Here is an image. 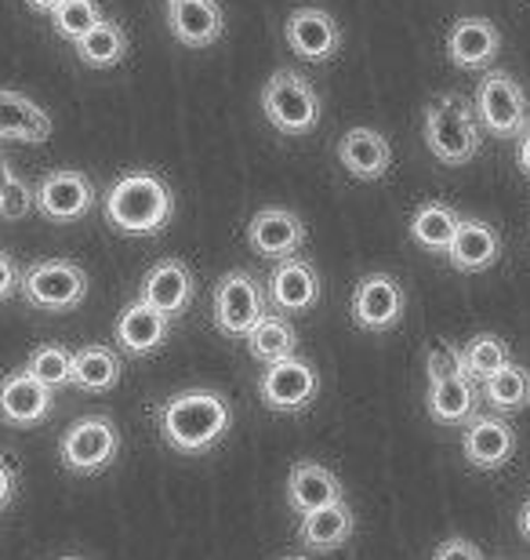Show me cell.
<instances>
[{"label":"cell","instance_id":"6da1fadb","mask_svg":"<svg viewBox=\"0 0 530 560\" xmlns=\"http://www.w3.org/2000/svg\"><path fill=\"white\" fill-rule=\"evenodd\" d=\"M161 436L182 455H204L229 433L233 405L214 389H186V394L167 397L161 411Z\"/></svg>","mask_w":530,"mask_h":560},{"label":"cell","instance_id":"7a4b0ae2","mask_svg":"<svg viewBox=\"0 0 530 560\" xmlns=\"http://www.w3.org/2000/svg\"><path fill=\"white\" fill-rule=\"evenodd\" d=\"M106 222L128 237H153L167 230L175 215V194L153 172H128L106 189L103 197Z\"/></svg>","mask_w":530,"mask_h":560},{"label":"cell","instance_id":"3957f363","mask_svg":"<svg viewBox=\"0 0 530 560\" xmlns=\"http://www.w3.org/2000/svg\"><path fill=\"white\" fill-rule=\"evenodd\" d=\"M480 120L461 95H439L425 106V145L450 167L469 164L480 153Z\"/></svg>","mask_w":530,"mask_h":560},{"label":"cell","instance_id":"277c9868","mask_svg":"<svg viewBox=\"0 0 530 560\" xmlns=\"http://www.w3.org/2000/svg\"><path fill=\"white\" fill-rule=\"evenodd\" d=\"M262 114L280 136H309L320 125V95L295 70H276L262 84Z\"/></svg>","mask_w":530,"mask_h":560},{"label":"cell","instance_id":"5b68a950","mask_svg":"<svg viewBox=\"0 0 530 560\" xmlns=\"http://www.w3.org/2000/svg\"><path fill=\"white\" fill-rule=\"evenodd\" d=\"M472 114H476L483 131H491L498 139H520V131L530 125V106L520 81L502 70L483 73Z\"/></svg>","mask_w":530,"mask_h":560},{"label":"cell","instance_id":"8992f818","mask_svg":"<svg viewBox=\"0 0 530 560\" xmlns=\"http://www.w3.org/2000/svg\"><path fill=\"white\" fill-rule=\"evenodd\" d=\"M19 291L37 310H76L87 295V273L70 259H44L33 262L19 280Z\"/></svg>","mask_w":530,"mask_h":560},{"label":"cell","instance_id":"52a82bcc","mask_svg":"<svg viewBox=\"0 0 530 560\" xmlns=\"http://www.w3.org/2000/svg\"><path fill=\"white\" fill-rule=\"evenodd\" d=\"M117 452H120V430L106 416L76 419L70 430L62 433V444H59L62 466L76 477L103 474L113 458H117Z\"/></svg>","mask_w":530,"mask_h":560},{"label":"cell","instance_id":"ba28073f","mask_svg":"<svg viewBox=\"0 0 530 560\" xmlns=\"http://www.w3.org/2000/svg\"><path fill=\"white\" fill-rule=\"evenodd\" d=\"M258 394H262V405L269 411H284V416H295V411H306L320 394V375L306 357L291 353L280 357V361L266 364L262 378H258Z\"/></svg>","mask_w":530,"mask_h":560},{"label":"cell","instance_id":"9c48e42d","mask_svg":"<svg viewBox=\"0 0 530 560\" xmlns=\"http://www.w3.org/2000/svg\"><path fill=\"white\" fill-rule=\"evenodd\" d=\"M266 313V291L247 270H229L214 284V328L225 339H244Z\"/></svg>","mask_w":530,"mask_h":560},{"label":"cell","instance_id":"30bf717a","mask_svg":"<svg viewBox=\"0 0 530 560\" xmlns=\"http://www.w3.org/2000/svg\"><path fill=\"white\" fill-rule=\"evenodd\" d=\"M33 208L51 222H76L95 208V186L84 172L73 167H59L40 178L33 189Z\"/></svg>","mask_w":530,"mask_h":560},{"label":"cell","instance_id":"8fae6325","mask_svg":"<svg viewBox=\"0 0 530 560\" xmlns=\"http://www.w3.org/2000/svg\"><path fill=\"white\" fill-rule=\"evenodd\" d=\"M403 310H408V295L400 280L389 273H367L353 291V324L360 331L397 328Z\"/></svg>","mask_w":530,"mask_h":560},{"label":"cell","instance_id":"7c38bea8","mask_svg":"<svg viewBox=\"0 0 530 560\" xmlns=\"http://www.w3.org/2000/svg\"><path fill=\"white\" fill-rule=\"evenodd\" d=\"M306 237H309L306 222L291 208H262L247 222V244H251V252L273 262L298 255Z\"/></svg>","mask_w":530,"mask_h":560},{"label":"cell","instance_id":"4fadbf2b","mask_svg":"<svg viewBox=\"0 0 530 560\" xmlns=\"http://www.w3.org/2000/svg\"><path fill=\"white\" fill-rule=\"evenodd\" d=\"M284 37L291 51L306 62H327L342 48V26L323 8H295L284 22Z\"/></svg>","mask_w":530,"mask_h":560},{"label":"cell","instance_id":"5bb4252c","mask_svg":"<svg viewBox=\"0 0 530 560\" xmlns=\"http://www.w3.org/2000/svg\"><path fill=\"white\" fill-rule=\"evenodd\" d=\"M51 405H55V389L44 386L40 378H33L26 368L11 372L0 383V422L15 425V430L40 425L51 416Z\"/></svg>","mask_w":530,"mask_h":560},{"label":"cell","instance_id":"9a60e30c","mask_svg":"<svg viewBox=\"0 0 530 560\" xmlns=\"http://www.w3.org/2000/svg\"><path fill=\"white\" fill-rule=\"evenodd\" d=\"M269 302H273L276 313H309L320 302V273L317 266L291 255V259H280L273 277H269L266 288Z\"/></svg>","mask_w":530,"mask_h":560},{"label":"cell","instance_id":"2e32d148","mask_svg":"<svg viewBox=\"0 0 530 560\" xmlns=\"http://www.w3.org/2000/svg\"><path fill=\"white\" fill-rule=\"evenodd\" d=\"M461 452H466L469 466L476 469H502L516 452V433L502 416H472L461 433Z\"/></svg>","mask_w":530,"mask_h":560},{"label":"cell","instance_id":"e0dca14e","mask_svg":"<svg viewBox=\"0 0 530 560\" xmlns=\"http://www.w3.org/2000/svg\"><path fill=\"white\" fill-rule=\"evenodd\" d=\"M113 335H117V346L128 357H150L161 350L167 342V335H172V317H164V313L153 310L150 302L134 299L120 310Z\"/></svg>","mask_w":530,"mask_h":560},{"label":"cell","instance_id":"ac0fdd59","mask_svg":"<svg viewBox=\"0 0 530 560\" xmlns=\"http://www.w3.org/2000/svg\"><path fill=\"white\" fill-rule=\"evenodd\" d=\"M447 259L458 273H483L502 259V233L483 219H461L447 244Z\"/></svg>","mask_w":530,"mask_h":560},{"label":"cell","instance_id":"d6986e66","mask_svg":"<svg viewBox=\"0 0 530 560\" xmlns=\"http://www.w3.org/2000/svg\"><path fill=\"white\" fill-rule=\"evenodd\" d=\"M502 51V33L491 19H458L447 33V55L458 70H487Z\"/></svg>","mask_w":530,"mask_h":560},{"label":"cell","instance_id":"ffe728a7","mask_svg":"<svg viewBox=\"0 0 530 560\" xmlns=\"http://www.w3.org/2000/svg\"><path fill=\"white\" fill-rule=\"evenodd\" d=\"M338 164L360 183H378L392 167V145L375 128H353L338 139Z\"/></svg>","mask_w":530,"mask_h":560},{"label":"cell","instance_id":"44dd1931","mask_svg":"<svg viewBox=\"0 0 530 560\" xmlns=\"http://www.w3.org/2000/svg\"><path fill=\"white\" fill-rule=\"evenodd\" d=\"M193 273H189L186 262L178 259H164L156 262L150 273L142 277V291L139 299L150 302L153 310H161L164 317H178V313L189 310V302H193Z\"/></svg>","mask_w":530,"mask_h":560},{"label":"cell","instance_id":"7402d4cb","mask_svg":"<svg viewBox=\"0 0 530 560\" xmlns=\"http://www.w3.org/2000/svg\"><path fill=\"white\" fill-rule=\"evenodd\" d=\"M167 26L186 48H208L225 33V15L219 0H178L167 4Z\"/></svg>","mask_w":530,"mask_h":560},{"label":"cell","instance_id":"603a6c76","mask_svg":"<svg viewBox=\"0 0 530 560\" xmlns=\"http://www.w3.org/2000/svg\"><path fill=\"white\" fill-rule=\"evenodd\" d=\"M51 139V117L30 95L0 88V142L40 145Z\"/></svg>","mask_w":530,"mask_h":560},{"label":"cell","instance_id":"cb8c5ba5","mask_svg":"<svg viewBox=\"0 0 530 560\" xmlns=\"http://www.w3.org/2000/svg\"><path fill=\"white\" fill-rule=\"evenodd\" d=\"M353 528H356V517L342 499V502H331V506H320L313 513H302L298 539L313 553H331V550H342V546L353 539Z\"/></svg>","mask_w":530,"mask_h":560},{"label":"cell","instance_id":"d4e9b609","mask_svg":"<svg viewBox=\"0 0 530 560\" xmlns=\"http://www.w3.org/2000/svg\"><path fill=\"white\" fill-rule=\"evenodd\" d=\"M342 480H338L331 469L320 463H295L287 474V502L291 510L298 513H313L320 506H331V502H342Z\"/></svg>","mask_w":530,"mask_h":560},{"label":"cell","instance_id":"484cf974","mask_svg":"<svg viewBox=\"0 0 530 560\" xmlns=\"http://www.w3.org/2000/svg\"><path fill=\"white\" fill-rule=\"evenodd\" d=\"M425 408H428V416H433V422L439 425H466L480 411V389L469 375L428 383Z\"/></svg>","mask_w":530,"mask_h":560},{"label":"cell","instance_id":"4316f807","mask_svg":"<svg viewBox=\"0 0 530 560\" xmlns=\"http://www.w3.org/2000/svg\"><path fill=\"white\" fill-rule=\"evenodd\" d=\"M247 339V350H251L255 361L262 364H273L280 357H291L298 353V335H295V324H291L284 313H262L255 320V328L244 335Z\"/></svg>","mask_w":530,"mask_h":560},{"label":"cell","instance_id":"83f0119b","mask_svg":"<svg viewBox=\"0 0 530 560\" xmlns=\"http://www.w3.org/2000/svg\"><path fill=\"white\" fill-rule=\"evenodd\" d=\"M480 397L498 411V416H516L530 405V372L520 364H505L502 372L480 383Z\"/></svg>","mask_w":530,"mask_h":560},{"label":"cell","instance_id":"f1b7e54d","mask_svg":"<svg viewBox=\"0 0 530 560\" xmlns=\"http://www.w3.org/2000/svg\"><path fill=\"white\" fill-rule=\"evenodd\" d=\"M120 383V353L109 346H84L73 353V386L87 389V394H106Z\"/></svg>","mask_w":530,"mask_h":560},{"label":"cell","instance_id":"f546056e","mask_svg":"<svg viewBox=\"0 0 530 560\" xmlns=\"http://www.w3.org/2000/svg\"><path fill=\"white\" fill-rule=\"evenodd\" d=\"M76 55H81V62L92 66V70H109V66H117L123 55H128V33H123V26H117V22L103 19L98 26H92L76 40Z\"/></svg>","mask_w":530,"mask_h":560},{"label":"cell","instance_id":"4dcf8cb0","mask_svg":"<svg viewBox=\"0 0 530 560\" xmlns=\"http://www.w3.org/2000/svg\"><path fill=\"white\" fill-rule=\"evenodd\" d=\"M461 215L455 208L439 205V200H428L411 215V237L419 241V248L425 252H447L450 237H455Z\"/></svg>","mask_w":530,"mask_h":560},{"label":"cell","instance_id":"1f68e13d","mask_svg":"<svg viewBox=\"0 0 530 560\" xmlns=\"http://www.w3.org/2000/svg\"><path fill=\"white\" fill-rule=\"evenodd\" d=\"M509 346H505L498 335H472V339L461 346V364H466V375L472 383H483L494 372H502L509 364Z\"/></svg>","mask_w":530,"mask_h":560},{"label":"cell","instance_id":"d6a6232c","mask_svg":"<svg viewBox=\"0 0 530 560\" xmlns=\"http://www.w3.org/2000/svg\"><path fill=\"white\" fill-rule=\"evenodd\" d=\"M26 372L33 378H40L48 389L73 386V353L59 342H48V346H40V350H33Z\"/></svg>","mask_w":530,"mask_h":560},{"label":"cell","instance_id":"836d02e7","mask_svg":"<svg viewBox=\"0 0 530 560\" xmlns=\"http://www.w3.org/2000/svg\"><path fill=\"white\" fill-rule=\"evenodd\" d=\"M51 22L59 37L76 44L87 30L103 22V8H98L95 0H62V4L51 11Z\"/></svg>","mask_w":530,"mask_h":560},{"label":"cell","instance_id":"e575fe53","mask_svg":"<svg viewBox=\"0 0 530 560\" xmlns=\"http://www.w3.org/2000/svg\"><path fill=\"white\" fill-rule=\"evenodd\" d=\"M425 375L428 383H444V378L466 375V364H461V350L450 342H436L433 350L425 353Z\"/></svg>","mask_w":530,"mask_h":560},{"label":"cell","instance_id":"d590c367","mask_svg":"<svg viewBox=\"0 0 530 560\" xmlns=\"http://www.w3.org/2000/svg\"><path fill=\"white\" fill-rule=\"evenodd\" d=\"M33 211V186L11 175V183L0 189V219H26Z\"/></svg>","mask_w":530,"mask_h":560},{"label":"cell","instance_id":"8d00e7d4","mask_svg":"<svg viewBox=\"0 0 530 560\" xmlns=\"http://www.w3.org/2000/svg\"><path fill=\"white\" fill-rule=\"evenodd\" d=\"M433 560H483V553H480V546L469 539H447L436 546Z\"/></svg>","mask_w":530,"mask_h":560},{"label":"cell","instance_id":"74e56055","mask_svg":"<svg viewBox=\"0 0 530 560\" xmlns=\"http://www.w3.org/2000/svg\"><path fill=\"white\" fill-rule=\"evenodd\" d=\"M19 280H22V273H19L15 259H11V255L0 252V302L15 295V291H19Z\"/></svg>","mask_w":530,"mask_h":560},{"label":"cell","instance_id":"f35d334b","mask_svg":"<svg viewBox=\"0 0 530 560\" xmlns=\"http://www.w3.org/2000/svg\"><path fill=\"white\" fill-rule=\"evenodd\" d=\"M15 491H19V477H15V469H11L8 458L0 455V513L15 502Z\"/></svg>","mask_w":530,"mask_h":560},{"label":"cell","instance_id":"ab89813d","mask_svg":"<svg viewBox=\"0 0 530 560\" xmlns=\"http://www.w3.org/2000/svg\"><path fill=\"white\" fill-rule=\"evenodd\" d=\"M516 164H520V172L530 178V125L520 131V139H516Z\"/></svg>","mask_w":530,"mask_h":560},{"label":"cell","instance_id":"60d3db41","mask_svg":"<svg viewBox=\"0 0 530 560\" xmlns=\"http://www.w3.org/2000/svg\"><path fill=\"white\" fill-rule=\"evenodd\" d=\"M516 528H520V535L530 542V499L523 502V510H520V521H516Z\"/></svg>","mask_w":530,"mask_h":560},{"label":"cell","instance_id":"b9f144b4","mask_svg":"<svg viewBox=\"0 0 530 560\" xmlns=\"http://www.w3.org/2000/svg\"><path fill=\"white\" fill-rule=\"evenodd\" d=\"M26 4H30L33 11H40V15H51V11L59 8L62 0H26Z\"/></svg>","mask_w":530,"mask_h":560},{"label":"cell","instance_id":"7bdbcfd3","mask_svg":"<svg viewBox=\"0 0 530 560\" xmlns=\"http://www.w3.org/2000/svg\"><path fill=\"white\" fill-rule=\"evenodd\" d=\"M11 175H15V172H11V164L4 161V156H0V189L11 183Z\"/></svg>","mask_w":530,"mask_h":560},{"label":"cell","instance_id":"ee69618b","mask_svg":"<svg viewBox=\"0 0 530 560\" xmlns=\"http://www.w3.org/2000/svg\"><path fill=\"white\" fill-rule=\"evenodd\" d=\"M280 560H306V557H280Z\"/></svg>","mask_w":530,"mask_h":560},{"label":"cell","instance_id":"f6af8a7d","mask_svg":"<svg viewBox=\"0 0 530 560\" xmlns=\"http://www.w3.org/2000/svg\"><path fill=\"white\" fill-rule=\"evenodd\" d=\"M59 560H84V557H59Z\"/></svg>","mask_w":530,"mask_h":560},{"label":"cell","instance_id":"bcb514c9","mask_svg":"<svg viewBox=\"0 0 530 560\" xmlns=\"http://www.w3.org/2000/svg\"><path fill=\"white\" fill-rule=\"evenodd\" d=\"M167 4H178V0H167Z\"/></svg>","mask_w":530,"mask_h":560}]
</instances>
